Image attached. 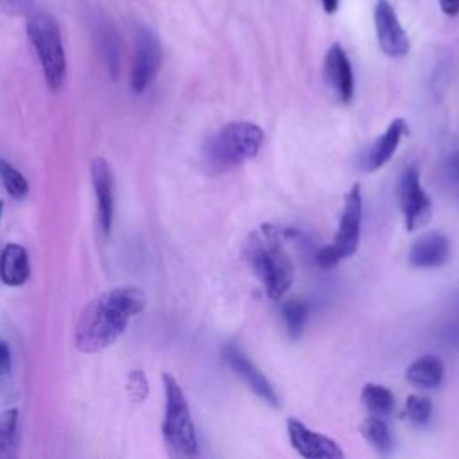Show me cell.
Listing matches in <instances>:
<instances>
[{
    "label": "cell",
    "instance_id": "6da1fadb",
    "mask_svg": "<svg viewBox=\"0 0 459 459\" xmlns=\"http://www.w3.org/2000/svg\"><path fill=\"white\" fill-rule=\"evenodd\" d=\"M147 305V296L138 287H117L86 303L79 314L74 342L84 353H97L118 341L129 319Z\"/></svg>",
    "mask_w": 459,
    "mask_h": 459
},
{
    "label": "cell",
    "instance_id": "7a4b0ae2",
    "mask_svg": "<svg viewBox=\"0 0 459 459\" xmlns=\"http://www.w3.org/2000/svg\"><path fill=\"white\" fill-rule=\"evenodd\" d=\"M281 235L280 228L262 224L247 242L249 265L273 301H280L294 281V264L283 247Z\"/></svg>",
    "mask_w": 459,
    "mask_h": 459
},
{
    "label": "cell",
    "instance_id": "3957f363",
    "mask_svg": "<svg viewBox=\"0 0 459 459\" xmlns=\"http://www.w3.org/2000/svg\"><path fill=\"white\" fill-rule=\"evenodd\" d=\"M264 145V131L255 122H230L212 134L203 149L208 169L224 172L255 158Z\"/></svg>",
    "mask_w": 459,
    "mask_h": 459
},
{
    "label": "cell",
    "instance_id": "277c9868",
    "mask_svg": "<svg viewBox=\"0 0 459 459\" xmlns=\"http://www.w3.org/2000/svg\"><path fill=\"white\" fill-rule=\"evenodd\" d=\"M27 36L50 90H59L66 79V54L61 29L47 11H32L27 20Z\"/></svg>",
    "mask_w": 459,
    "mask_h": 459
},
{
    "label": "cell",
    "instance_id": "5b68a950",
    "mask_svg": "<svg viewBox=\"0 0 459 459\" xmlns=\"http://www.w3.org/2000/svg\"><path fill=\"white\" fill-rule=\"evenodd\" d=\"M161 382L165 391V416L161 423L165 445L176 455L194 457L199 452V443L186 396L170 373H163Z\"/></svg>",
    "mask_w": 459,
    "mask_h": 459
},
{
    "label": "cell",
    "instance_id": "8992f818",
    "mask_svg": "<svg viewBox=\"0 0 459 459\" xmlns=\"http://www.w3.org/2000/svg\"><path fill=\"white\" fill-rule=\"evenodd\" d=\"M360 226H362V194L360 185H353L344 195V208L339 221L337 233L332 242L323 246L316 262L323 269H332L342 260L355 255L360 242Z\"/></svg>",
    "mask_w": 459,
    "mask_h": 459
},
{
    "label": "cell",
    "instance_id": "52a82bcc",
    "mask_svg": "<svg viewBox=\"0 0 459 459\" xmlns=\"http://www.w3.org/2000/svg\"><path fill=\"white\" fill-rule=\"evenodd\" d=\"M398 204L403 215L405 230L414 231L423 228L432 215V201L421 186L418 165H409L398 181Z\"/></svg>",
    "mask_w": 459,
    "mask_h": 459
},
{
    "label": "cell",
    "instance_id": "ba28073f",
    "mask_svg": "<svg viewBox=\"0 0 459 459\" xmlns=\"http://www.w3.org/2000/svg\"><path fill=\"white\" fill-rule=\"evenodd\" d=\"M161 66L160 38L145 25H138L134 32V57L131 66V90L143 93L156 79Z\"/></svg>",
    "mask_w": 459,
    "mask_h": 459
},
{
    "label": "cell",
    "instance_id": "9c48e42d",
    "mask_svg": "<svg viewBox=\"0 0 459 459\" xmlns=\"http://www.w3.org/2000/svg\"><path fill=\"white\" fill-rule=\"evenodd\" d=\"M222 357L230 369L267 405L278 409L280 407V396L273 384L267 380V377L256 368V364L237 346V344H226Z\"/></svg>",
    "mask_w": 459,
    "mask_h": 459
},
{
    "label": "cell",
    "instance_id": "30bf717a",
    "mask_svg": "<svg viewBox=\"0 0 459 459\" xmlns=\"http://www.w3.org/2000/svg\"><path fill=\"white\" fill-rule=\"evenodd\" d=\"M290 446L305 459H342L344 452L332 437L308 429L296 418L287 420Z\"/></svg>",
    "mask_w": 459,
    "mask_h": 459
},
{
    "label": "cell",
    "instance_id": "8fae6325",
    "mask_svg": "<svg viewBox=\"0 0 459 459\" xmlns=\"http://www.w3.org/2000/svg\"><path fill=\"white\" fill-rule=\"evenodd\" d=\"M375 30L380 50L389 57H402L409 52V36L403 30L394 7L389 0H377L375 2Z\"/></svg>",
    "mask_w": 459,
    "mask_h": 459
},
{
    "label": "cell",
    "instance_id": "7c38bea8",
    "mask_svg": "<svg viewBox=\"0 0 459 459\" xmlns=\"http://www.w3.org/2000/svg\"><path fill=\"white\" fill-rule=\"evenodd\" d=\"M91 185L97 199V213L99 226L104 235L111 233L113 219H115V178L106 158L97 156L90 167Z\"/></svg>",
    "mask_w": 459,
    "mask_h": 459
},
{
    "label": "cell",
    "instance_id": "4fadbf2b",
    "mask_svg": "<svg viewBox=\"0 0 459 459\" xmlns=\"http://www.w3.org/2000/svg\"><path fill=\"white\" fill-rule=\"evenodd\" d=\"M325 79L333 95L342 102L350 104L355 95V79L351 63L339 43H333L325 57Z\"/></svg>",
    "mask_w": 459,
    "mask_h": 459
},
{
    "label": "cell",
    "instance_id": "5bb4252c",
    "mask_svg": "<svg viewBox=\"0 0 459 459\" xmlns=\"http://www.w3.org/2000/svg\"><path fill=\"white\" fill-rule=\"evenodd\" d=\"M409 133V124L405 118H394L389 122L385 131L373 140L364 156L360 158V167L366 172H375L382 169L396 152L402 138Z\"/></svg>",
    "mask_w": 459,
    "mask_h": 459
},
{
    "label": "cell",
    "instance_id": "9a60e30c",
    "mask_svg": "<svg viewBox=\"0 0 459 459\" xmlns=\"http://www.w3.org/2000/svg\"><path fill=\"white\" fill-rule=\"evenodd\" d=\"M407 258L418 269L441 267L450 258V240L441 231H427L412 242Z\"/></svg>",
    "mask_w": 459,
    "mask_h": 459
},
{
    "label": "cell",
    "instance_id": "2e32d148",
    "mask_svg": "<svg viewBox=\"0 0 459 459\" xmlns=\"http://www.w3.org/2000/svg\"><path fill=\"white\" fill-rule=\"evenodd\" d=\"M91 29H93L95 43L102 54V59L111 77H117L118 66H120V47H118V38L111 25V20L102 11H95L91 16Z\"/></svg>",
    "mask_w": 459,
    "mask_h": 459
},
{
    "label": "cell",
    "instance_id": "e0dca14e",
    "mask_svg": "<svg viewBox=\"0 0 459 459\" xmlns=\"http://www.w3.org/2000/svg\"><path fill=\"white\" fill-rule=\"evenodd\" d=\"M30 276L29 253L20 244H5L0 253V278L9 287L23 285Z\"/></svg>",
    "mask_w": 459,
    "mask_h": 459
},
{
    "label": "cell",
    "instance_id": "ac0fdd59",
    "mask_svg": "<svg viewBox=\"0 0 459 459\" xmlns=\"http://www.w3.org/2000/svg\"><path fill=\"white\" fill-rule=\"evenodd\" d=\"M409 384L420 389H434L445 378V364L437 355L418 357L405 371Z\"/></svg>",
    "mask_w": 459,
    "mask_h": 459
},
{
    "label": "cell",
    "instance_id": "d6986e66",
    "mask_svg": "<svg viewBox=\"0 0 459 459\" xmlns=\"http://www.w3.org/2000/svg\"><path fill=\"white\" fill-rule=\"evenodd\" d=\"M360 434L362 437L371 445L373 450H377L382 455H387L394 448V441L391 436V430L382 416H369L360 423Z\"/></svg>",
    "mask_w": 459,
    "mask_h": 459
},
{
    "label": "cell",
    "instance_id": "ffe728a7",
    "mask_svg": "<svg viewBox=\"0 0 459 459\" xmlns=\"http://www.w3.org/2000/svg\"><path fill=\"white\" fill-rule=\"evenodd\" d=\"M362 405L375 416H389L394 411V394L382 384L368 382L360 391Z\"/></svg>",
    "mask_w": 459,
    "mask_h": 459
},
{
    "label": "cell",
    "instance_id": "44dd1931",
    "mask_svg": "<svg viewBox=\"0 0 459 459\" xmlns=\"http://www.w3.org/2000/svg\"><path fill=\"white\" fill-rule=\"evenodd\" d=\"M18 409L0 412V459H13L18 448Z\"/></svg>",
    "mask_w": 459,
    "mask_h": 459
},
{
    "label": "cell",
    "instance_id": "7402d4cb",
    "mask_svg": "<svg viewBox=\"0 0 459 459\" xmlns=\"http://www.w3.org/2000/svg\"><path fill=\"white\" fill-rule=\"evenodd\" d=\"M281 316L290 339H299L308 321V305L299 298H290L281 303Z\"/></svg>",
    "mask_w": 459,
    "mask_h": 459
},
{
    "label": "cell",
    "instance_id": "603a6c76",
    "mask_svg": "<svg viewBox=\"0 0 459 459\" xmlns=\"http://www.w3.org/2000/svg\"><path fill=\"white\" fill-rule=\"evenodd\" d=\"M403 416L414 427H427L432 418V402L423 394H409L403 407Z\"/></svg>",
    "mask_w": 459,
    "mask_h": 459
},
{
    "label": "cell",
    "instance_id": "cb8c5ba5",
    "mask_svg": "<svg viewBox=\"0 0 459 459\" xmlns=\"http://www.w3.org/2000/svg\"><path fill=\"white\" fill-rule=\"evenodd\" d=\"M0 181L7 194L14 199H25L29 194V183L23 178V174L14 169L11 163L0 158Z\"/></svg>",
    "mask_w": 459,
    "mask_h": 459
},
{
    "label": "cell",
    "instance_id": "d4e9b609",
    "mask_svg": "<svg viewBox=\"0 0 459 459\" xmlns=\"http://www.w3.org/2000/svg\"><path fill=\"white\" fill-rule=\"evenodd\" d=\"M127 393L133 402H143L149 394V382L142 369H133L127 375Z\"/></svg>",
    "mask_w": 459,
    "mask_h": 459
},
{
    "label": "cell",
    "instance_id": "484cf974",
    "mask_svg": "<svg viewBox=\"0 0 459 459\" xmlns=\"http://www.w3.org/2000/svg\"><path fill=\"white\" fill-rule=\"evenodd\" d=\"M0 11L9 16H22L32 11V0H0Z\"/></svg>",
    "mask_w": 459,
    "mask_h": 459
},
{
    "label": "cell",
    "instance_id": "4316f807",
    "mask_svg": "<svg viewBox=\"0 0 459 459\" xmlns=\"http://www.w3.org/2000/svg\"><path fill=\"white\" fill-rule=\"evenodd\" d=\"M11 371V351L7 342L0 341V377L7 375Z\"/></svg>",
    "mask_w": 459,
    "mask_h": 459
},
{
    "label": "cell",
    "instance_id": "83f0119b",
    "mask_svg": "<svg viewBox=\"0 0 459 459\" xmlns=\"http://www.w3.org/2000/svg\"><path fill=\"white\" fill-rule=\"evenodd\" d=\"M446 172L452 178V181L459 183V149L450 154V158L446 161Z\"/></svg>",
    "mask_w": 459,
    "mask_h": 459
},
{
    "label": "cell",
    "instance_id": "f1b7e54d",
    "mask_svg": "<svg viewBox=\"0 0 459 459\" xmlns=\"http://www.w3.org/2000/svg\"><path fill=\"white\" fill-rule=\"evenodd\" d=\"M439 7L445 14L455 16L459 13V0H439Z\"/></svg>",
    "mask_w": 459,
    "mask_h": 459
},
{
    "label": "cell",
    "instance_id": "f546056e",
    "mask_svg": "<svg viewBox=\"0 0 459 459\" xmlns=\"http://www.w3.org/2000/svg\"><path fill=\"white\" fill-rule=\"evenodd\" d=\"M319 2H321V5H323L325 13H328V14L335 13L337 7H339V0H319Z\"/></svg>",
    "mask_w": 459,
    "mask_h": 459
},
{
    "label": "cell",
    "instance_id": "4dcf8cb0",
    "mask_svg": "<svg viewBox=\"0 0 459 459\" xmlns=\"http://www.w3.org/2000/svg\"><path fill=\"white\" fill-rule=\"evenodd\" d=\"M0 215H2V203H0Z\"/></svg>",
    "mask_w": 459,
    "mask_h": 459
}]
</instances>
